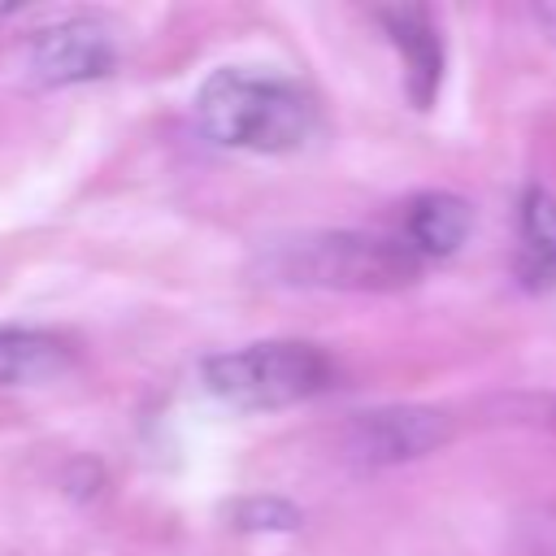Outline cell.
Listing matches in <instances>:
<instances>
[{"label":"cell","instance_id":"obj_1","mask_svg":"<svg viewBox=\"0 0 556 556\" xmlns=\"http://www.w3.org/2000/svg\"><path fill=\"white\" fill-rule=\"evenodd\" d=\"M195 126L222 148L291 152L313 135L317 104L295 78L226 65L200 83Z\"/></svg>","mask_w":556,"mask_h":556},{"label":"cell","instance_id":"obj_2","mask_svg":"<svg viewBox=\"0 0 556 556\" xmlns=\"http://www.w3.org/2000/svg\"><path fill=\"white\" fill-rule=\"evenodd\" d=\"M274 274L282 282L334 287V291H400L417 282L421 256L413 243L365 230H317L274 248Z\"/></svg>","mask_w":556,"mask_h":556},{"label":"cell","instance_id":"obj_3","mask_svg":"<svg viewBox=\"0 0 556 556\" xmlns=\"http://www.w3.org/2000/svg\"><path fill=\"white\" fill-rule=\"evenodd\" d=\"M204 391L230 408L265 413L300 404L330 387L334 365L317 343L304 339H265L235 352H217L200 365Z\"/></svg>","mask_w":556,"mask_h":556},{"label":"cell","instance_id":"obj_4","mask_svg":"<svg viewBox=\"0 0 556 556\" xmlns=\"http://www.w3.org/2000/svg\"><path fill=\"white\" fill-rule=\"evenodd\" d=\"M117 65V39L96 17H70L35 30L17 48V70L30 87H70L113 74Z\"/></svg>","mask_w":556,"mask_h":556},{"label":"cell","instance_id":"obj_5","mask_svg":"<svg viewBox=\"0 0 556 556\" xmlns=\"http://www.w3.org/2000/svg\"><path fill=\"white\" fill-rule=\"evenodd\" d=\"M452 439V417L421 404H391L356 413L343 430V447L361 465H400L439 452Z\"/></svg>","mask_w":556,"mask_h":556},{"label":"cell","instance_id":"obj_6","mask_svg":"<svg viewBox=\"0 0 556 556\" xmlns=\"http://www.w3.org/2000/svg\"><path fill=\"white\" fill-rule=\"evenodd\" d=\"M378 22L387 26L391 43L404 56V91L413 109H430L443 78V43H439L434 17L421 4H400V9H382Z\"/></svg>","mask_w":556,"mask_h":556},{"label":"cell","instance_id":"obj_7","mask_svg":"<svg viewBox=\"0 0 556 556\" xmlns=\"http://www.w3.org/2000/svg\"><path fill=\"white\" fill-rule=\"evenodd\" d=\"M70 343L48 330L0 326V387H39L70 369Z\"/></svg>","mask_w":556,"mask_h":556},{"label":"cell","instance_id":"obj_8","mask_svg":"<svg viewBox=\"0 0 556 556\" xmlns=\"http://www.w3.org/2000/svg\"><path fill=\"white\" fill-rule=\"evenodd\" d=\"M404 230L417 256H452L469 235V204L452 191H426L408 204Z\"/></svg>","mask_w":556,"mask_h":556},{"label":"cell","instance_id":"obj_9","mask_svg":"<svg viewBox=\"0 0 556 556\" xmlns=\"http://www.w3.org/2000/svg\"><path fill=\"white\" fill-rule=\"evenodd\" d=\"M521 256L517 274L526 287H552L556 282V200L543 187H530L521 195Z\"/></svg>","mask_w":556,"mask_h":556},{"label":"cell","instance_id":"obj_10","mask_svg":"<svg viewBox=\"0 0 556 556\" xmlns=\"http://www.w3.org/2000/svg\"><path fill=\"white\" fill-rule=\"evenodd\" d=\"M235 526L243 530H295L300 526V508L287 504V500H274V495H256V500H243L235 508Z\"/></svg>","mask_w":556,"mask_h":556},{"label":"cell","instance_id":"obj_11","mask_svg":"<svg viewBox=\"0 0 556 556\" xmlns=\"http://www.w3.org/2000/svg\"><path fill=\"white\" fill-rule=\"evenodd\" d=\"M517 547L526 556H556V508H534L517 521Z\"/></svg>","mask_w":556,"mask_h":556}]
</instances>
